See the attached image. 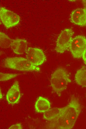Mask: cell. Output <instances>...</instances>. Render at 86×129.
<instances>
[{"label": "cell", "mask_w": 86, "mask_h": 129, "mask_svg": "<svg viewBox=\"0 0 86 129\" xmlns=\"http://www.w3.org/2000/svg\"><path fill=\"white\" fill-rule=\"evenodd\" d=\"M61 108H53L49 109L44 113V119L48 121H51L57 117L60 113Z\"/></svg>", "instance_id": "obj_13"}, {"label": "cell", "mask_w": 86, "mask_h": 129, "mask_svg": "<svg viewBox=\"0 0 86 129\" xmlns=\"http://www.w3.org/2000/svg\"><path fill=\"white\" fill-rule=\"evenodd\" d=\"M18 75L17 74L0 73V81H6L14 78Z\"/></svg>", "instance_id": "obj_15"}, {"label": "cell", "mask_w": 86, "mask_h": 129, "mask_svg": "<svg viewBox=\"0 0 86 129\" xmlns=\"http://www.w3.org/2000/svg\"><path fill=\"white\" fill-rule=\"evenodd\" d=\"M81 112L78 99L72 97L68 104L61 108L58 116L51 121L48 128L51 129H70L74 126Z\"/></svg>", "instance_id": "obj_1"}, {"label": "cell", "mask_w": 86, "mask_h": 129, "mask_svg": "<svg viewBox=\"0 0 86 129\" xmlns=\"http://www.w3.org/2000/svg\"><path fill=\"white\" fill-rule=\"evenodd\" d=\"M72 23L81 26H86V11L84 8H78L72 11L70 19Z\"/></svg>", "instance_id": "obj_8"}, {"label": "cell", "mask_w": 86, "mask_h": 129, "mask_svg": "<svg viewBox=\"0 0 86 129\" xmlns=\"http://www.w3.org/2000/svg\"><path fill=\"white\" fill-rule=\"evenodd\" d=\"M82 58L84 63L86 65V50L82 56Z\"/></svg>", "instance_id": "obj_17"}, {"label": "cell", "mask_w": 86, "mask_h": 129, "mask_svg": "<svg viewBox=\"0 0 86 129\" xmlns=\"http://www.w3.org/2000/svg\"><path fill=\"white\" fill-rule=\"evenodd\" d=\"M4 64L7 68L20 71L39 72L40 70L39 67L33 65L27 59L22 57L7 58Z\"/></svg>", "instance_id": "obj_3"}, {"label": "cell", "mask_w": 86, "mask_h": 129, "mask_svg": "<svg viewBox=\"0 0 86 129\" xmlns=\"http://www.w3.org/2000/svg\"><path fill=\"white\" fill-rule=\"evenodd\" d=\"M74 79L78 85L86 87V67H82L78 70L75 74Z\"/></svg>", "instance_id": "obj_12"}, {"label": "cell", "mask_w": 86, "mask_h": 129, "mask_svg": "<svg viewBox=\"0 0 86 129\" xmlns=\"http://www.w3.org/2000/svg\"><path fill=\"white\" fill-rule=\"evenodd\" d=\"M27 45L28 42L26 40L17 38L12 39L11 47L14 53L21 55L25 52Z\"/></svg>", "instance_id": "obj_10"}, {"label": "cell", "mask_w": 86, "mask_h": 129, "mask_svg": "<svg viewBox=\"0 0 86 129\" xmlns=\"http://www.w3.org/2000/svg\"><path fill=\"white\" fill-rule=\"evenodd\" d=\"M73 34L70 28L65 29L61 32L56 41L55 49L57 52L63 53L69 47Z\"/></svg>", "instance_id": "obj_5"}, {"label": "cell", "mask_w": 86, "mask_h": 129, "mask_svg": "<svg viewBox=\"0 0 86 129\" xmlns=\"http://www.w3.org/2000/svg\"><path fill=\"white\" fill-rule=\"evenodd\" d=\"M26 58L33 65H41L45 62L46 57L43 51L36 48H28L25 52Z\"/></svg>", "instance_id": "obj_7"}, {"label": "cell", "mask_w": 86, "mask_h": 129, "mask_svg": "<svg viewBox=\"0 0 86 129\" xmlns=\"http://www.w3.org/2000/svg\"><path fill=\"white\" fill-rule=\"evenodd\" d=\"M82 2L84 8L86 11V0H83Z\"/></svg>", "instance_id": "obj_18"}, {"label": "cell", "mask_w": 86, "mask_h": 129, "mask_svg": "<svg viewBox=\"0 0 86 129\" xmlns=\"http://www.w3.org/2000/svg\"><path fill=\"white\" fill-rule=\"evenodd\" d=\"M71 80L66 71L62 68H57L52 74L50 83L53 90L60 96L61 93L65 90Z\"/></svg>", "instance_id": "obj_2"}, {"label": "cell", "mask_w": 86, "mask_h": 129, "mask_svg": "<svg viewBox=\"0 0 86 129\" xmlns=\"http://www.w3.org/2000/svg\"><path fill=\"white\" fill-rule=\"evenodd\" d=\"M69 48L74 58H81L86 50V37L80 35L72 38Z\"/></svg>", "instance_id": "obj_4"}, {"label": "cell", "mask_w": 86, "mask_h": 129, "mask_svg": "<svg viewBox=\"0 0 86 129\" xmlns=\"http://www.w3.org/2000/svg\"><path fill=\"white\" fill-rule=\"evenodd\" d=\"M0 18L3 24L7 28L16 26L20 21L19 15L4 7L0 8Z\"/></svg>", "instance_id": "obj_6"}, {"label": "cell", "mask_w": 86, "mask_h": 129, "mask_svg": "<svg viewBox=\"0 0 86 129\" xmlns=\"http://www.w3.org/2000/svg\"><path fill=\"white\" fill-rule=\"evenodd\" d=\"M50 103L45 98L39 96L36 101L35 108L36 112L40 113H44L49 109Z\"/></svg>", "instance_id": "obj_11"}, {"label": "cell", "mask_w": 86, "mask_h": 129, "mask_svg": "<svg viewBox=\"0 0 86 129\" xmlns=\"http://www.w3.org/2000/svg\"><path fill=\"white\" fill-rule=\"evenodd\" d=\"M22 129L21 124L20 123L12 125L9 128V129Z\"/></svg>", "instance_id": "obj_16"}, {"label": "cell", "mask_w": 86, "mask_h": 129, "mask_svg": "<svg viewBox=\"0 0 86 129\" xmlns=\"http://www.w3.org/2000/svg\"><path fill=\"white\" fill-rule=\"evenodd\" d=\"M2 95L1 92V89H0V99L2 98Z\"/></svg>", "instance_id": "obj_19"}, {"label": "cell", "mask_w": 86, "mask_h": 129, "mask_svg": "<svg viewBox=\"0 0 86 129\" xmlns=\"http://www.w3.org/2000/svg\"><path fill=\"white\" fill-rule=\"evenodd\" d=\"M12 39L10 38L5 33H0V46L2 48L6 49L11 47Z\"/></svg>", "instance_id": "obj_14"}, {"label": "cell", "mask_w": 86, "mask_h": 129, "mask_svg": "<svg viewBox=\"0 0 86 129\" xmlns=\"http://www.w3.org/2000/svg\"><path fill=\"white\" fill-rule=\"evenodd\" d=\"M20 97L19 83L16 81L7 92L6 99L9 104L14 105L19 102Z\"/></svg>", "instance_id": "obj_9"}]
</instances>
